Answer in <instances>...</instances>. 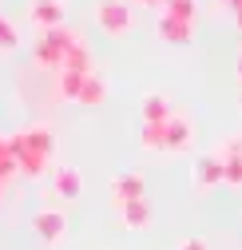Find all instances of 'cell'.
I'll use <instances>...</instances> for the list:
<instances>
[{
  "label": "cell",
  "mask_w": 242,
  "mask_h": 250,
  "mask_svg": "<svg viewBox=\"0 0 242 250\" xmlns=\"http://www.w3.org/2000/svg\"><path fill=\"white\" fill-rule=\"evenodd\" d=\"M111 199L115 207H127L135 199H147V179L139 171H123V175H115L111 179Z\"/></svg>",
  "instance_id": "8"
},
{
  "label": "cell",
  "mask_w": 242,
  "mask_h": 250,
  "mask_svg": "<svg viewBox=\"0 0 242 250\" xmlns=\"http://www.w3.org/2000/svg\"><path fill=\"white\" fill-rule=\"evenodd\" d=\"M171 111H175V104L163 96V91H147L143 104H139L143 123H167V119H171Z\"/></svg>",
  "instance_id": "11"
},
{
  "label": "cell",
  "mask_w": 242,
  "mask_h": 250,
  "mask_svg": "<svg viewBox=\"0 0 242 250\" xmlns=\"http://www.w3.org/2000/svg\"><path fill=\"white\" fill-rule=\"evenodd\" d=\"M96 24L107 36H127L135 28V8L127 0H96Z\"/></svg>",
  "instance_id": "3"
},
{
  "label": "cell",
  "mask_w": 242,
  "mask_h": 250,
  "mask_svg": "<svg viewBox=\"0 0 242 250\" xmlns=\"http://www.w3.org/2000/svg\"><path fill=\"white\" fill-rule=\"evenodd\" d=\"M127 4H131V8L139 4V8H159V12H163V8H167V0H127Z\"/></svg>",
  "instance_id": "21"
},
{
  "label": "cell",
  "mask_w": 242,
  "mask_h": 250,
  "mask_svg": "<svg viewBox=\"0 0 242 250\" xmlns=\"http://www.w3.org/2000/svg\"><path fill=\"white\" fill-rule=\"evenodd\" d=\"M195 119H191V111L187 107H175L171 111V119H167V155H183V151H191L195 147Z\"/></svg>",
  "instance_id": "4"
},
{
  "label": "cell",
  "mask_w": 242,
  "mask_h": 250,
  "mask_svg": "<svg viewBox=\"0 0 242 250\" xmlns=\"http://www.w3.org/2000/svg\"><path fill=\"white\" fill-rule=\"evenodd\" d=\"M238 8H242V0H219V12H230L234 16Z\"/></svg>",
  "instance_id": "22"
},
{
  "label": "cell",
  "mask_w": 242,
  "mask_h": 250,
  "mask_svg": "<svg viewBox=\"0 0 242 250\" xmlns=\"http://www.w3.org/2000/svg\"><path fill=\"white\" fill-rule=\"evenodd\" d=\"M80 104H83V107H103V104H107V80H103L100 72H92V76L83 80Z\"/></svg>",
  "instance_id": "15"
},
{
  "label": "cell",
  "mask_w": 242,
  "mask_h": 250,
  "mask_svg": "<svg viewBox=\"0 0 242 250\" xmlns=\"http://www.w3.org/2000/svg\"><path fill=\"white\" fill-rule=\"evenodd\" d=\"M234 72H238V83H242V52H238V60H234Z\"/></svg>",
  "instance_id": "23"
},
{
  "label": "cell",
  "mask_w": 242,
  "mask_h": 250,
  "mask_svg": "<svg viewBox=\"0 0 242 250\" xmlns=\"http://www.w3.org/2000/svg\"><path fill=\"white\" fill-rule=\"evenodd\" d=\"M159 36L167 40V44H195V24H187V20H175V16H159Z\"/></svg>",
  "instance_id": "13"
},
{
  "label": "cell",
  "mask_w": 242,
  "mask_h": 250,
  "mask_svg": "<svg viewBox=\"0 0 242 250\" xmlns=\"http://www.w3.org/2000/svg\"><path fill=\"white\" fill-rule=\"evenodd\" d=\"M238 111H242V87H238Z\"/></svg>",
  "instance_id": "25"
},
{
  "label": "cell",
  "mask_w": 242,
  "mask_h": 250,
  "mask_svg": "<svg viewBox=\"0 0 242 250\" xmlns=\"http://www.w3.org/2000/svg\"><path fill=\"white\" fill-rule=\"evenodd\" d=\"M219 155H222V163H226V187H242V135H230V139H222V147H219Z\"/></svg>",
  "instance_id": "9"
},
{
  "label": "cell",
  "mask_w": 242,
  "mask_h": 250,
  "mask_svg": "<svg viewBox=\"0 0 242 250\" xmlns=\"http://www.w3.org/2000/svg\"><path fill=\"white\" fill-rule=\"evenodd\" d=\"M0 199H4V183H0Z\"/></svg>",
  "instance_id": "26"
},
{
  "label": "cell",
  "mask_w": 242,
  "mask_h": 250,
  "mask_svg": "<svg viewBox=\"0 0 242 250\" xmlns=\"http://www.w3.org/2000/svg\"><path fill=\"white\" fill-rule=\"evenodd\" d=\"M32 230H36V238L44 246H64V238H68V214L60 207H44L32 218Z\"/></svg>",
  "instance_id": "5"
},
{
  "label": "cell",
  "mask_w": 242,
  "mask_h": 250,
  "mask_svg": "<svg viewBox=\"0 0 242 250\" xmlns=\"http://www.w3.org/2000/svg\"><path fill=\"white\" fill-rule=\"evenodd\" d=\"M76 44H83V36L80 32H72V28L64 24V28H52V32H40V40H36V64L40 68H52V72H60L64 68V60L72 56V48Z\"/></svg>",
  "instance_id": "2"
},
{
  "label": "cell",
  "mask_w": 242,
  "mask_h": 250,
  "mask_svg": "<svg viewBox=\"0 0 242 250\" xmlns=\"http://www.w3.org/2000/svg\"><path fill=\"white\" fill-rule=\"evenodd\" d=\"M28 16H32V24H40V32L64 28V20H68V0H32V4H28Z\"/></svg>",
  "instance_id": "7"
},
{
  "label": "cell",
  "mask_w": 242,
  "mask_h": 250,
  "mask_svg": "<svg viewBox=\"0 0 242 250\" xmlns=\"http://www.w3.org/2000/svg\"><path fill=\"white\" fill-rule=\"evenodd\" d=\"M12 143V155H16V167H20V179L36 183V179H48L52 175V151H56V135L48 123H32L16 135H8Z\"/></svg>",
  "instance_id": "1"
},
{
  "label": "cell",
  "mask_w": 242,
  "mask_h": 250,
  "mask_svg": "<svg viewBox=\"0 0 242 250\" xmlns=\"http://www.w3.org/2000/svg\"><path fill=\"white\" fill-rule=\"evenodd\" d=\"M139 143L143 151H167V123H143Z\"/></svg>",
  "instance_id": "16"
},
{
  "label": "cell",
  "mask_w": 242,
  "mask_h": 250,
  "mask_svg": "<svg viewBox=\"0 0 242 250\" xmlns=\"http://www.w3.org/2000/svg\"><path fill=\"white\" fill-rule=\"evenodd\" d=\"M83 72H56V96L64 100V104H80V91H83Z\"/></svg>",
  "instance_id": "14"
},
{
  "label": "cell",
  "mask_w": 242,
  "mask_h": 250,
  "mask_svg": "<svg viewBox=\"0 0 242 250\" xmlns=\"http://www.w3.org/2000/svg\"><path fill=\"white\" fill-rule=\"evenodd\" d=\"M52 187H56V195L64 199V203H76L83 195V175L76 167H56L52 171Z\"/></svg>",
  "instance_id": "10"
},
{
  "label": "cell",
  "mask_w": 242,
  "mask_h": 250,
  "mask_svg": "<svg viewBox=\"0 0 242 250\" xmlns=\"http://www.w3.org/2000/svg\"><path fill=\"white\" fill-rule=\"evenodd\" d=\"M119 218H123L127 230H147L151 223H155V210H151L147 199H135V203H127V207H119Z\"/></svg>",
  "instance_id": "12"
},
{
  "label": "cell",
  "mask_w": 242,
  "mask_h": 250,
  "mask_svg": "<svg viewBox=\"0 0 242 250\" xmlns=\"http://www.w3.org/2000/svg\"><path fill=\"white\" fill-rule=\"evenodd\" d=\"M234 28H238V32H242V8L234 12Z\"/></svg>",
  "instance_id": "24"
},
{
  "label": "cell",
  "mask_w": 242,
  "mask_h": 250,
  "mask_svg": "<svg viewBox=\"0 0 242 250\" xmlns=\"http://www.w3.org/2000/svg\"><path fill=\"white\" fill-rule=\"evenodd\" d=\"M16 44H20V40H16V28L8 24V16H0V56H8Z\"/></svg>",
  "instance_id": "19"
},
{
  "label": "cell",
  "mask_w": 242,
  "mask_h": 250,
  "mask_svg": "<svg viewBox=\"0 0 242 250\" xmlns=\"http://www.w3.org/2000/svg\"><path fill=\"white\" fill-rule=\"evenodd\" d=\"M12 179H20V167H16V155H12V143H8V135H0V183H12Z\"/></svg>",
  "instance_id": "17"
},
{
  "label": "cell",
  "mask_w": 242,
  "mask_h": 250,
  "mask_svg": "<svg viewBox=\"0 0 242 250\" xmlns=\"http://www.w3.org/2000/svg\"><path fill=\"white\" fill-rule=\"evenodd\" d=\"M163 16H175V20H187V24H195V20H199V0H167Z\"/></svg>",
  "instance_id": "18"
},
{
  "label": "cell",
  "mask_w": 242,
  "mask_h": 250,
  "mask_svg": "<svg viewBox=\"0 0 242 250\" xmlns=\"http://www.w3.org/2000/svg\"><path fill=\"white\" fill-rule=\"evenodd\" d=\"M226 179V163H222V155L219 151H206L195 159V191H210V187H219Z\"/></svg>",
  "instance_id": "6"
},
{
  "label": "cell",
  "mask_w": 242,
  "mask_h": 250,
  "mask_svg": "<svg viewBox=\"0 0 242 250\" xmlns=\"http://www.w3.org/2000/svg\"><path fill=\"white\" fill-rule=\"evenodd\" d=\"M179 250H210V246H206V238H183Z\"/></svg>",
  "instance_id": "20"
}]
</instances>
